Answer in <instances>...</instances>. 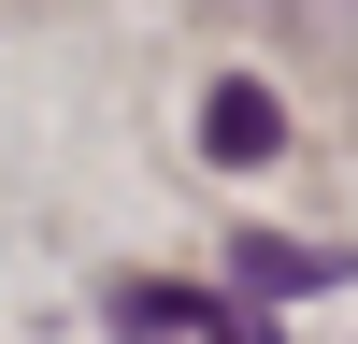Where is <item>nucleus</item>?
<instances>
[{"instance_id":"obj_1","label":"nucleus","mask_w":358,"mask_h":344,"mask_svg":"<svg viewBox=\"0 0 358 344\" xmlns=\"http://www.w3.org/2000/svg\"><path fill=\"white\" fill-rule=\"evenodd\" d=\"M273 143H287V115H273V86H244V72H229L215 101H201V158H215V172H258Z\"/></svg>"},{"instance_id":"obj_2","label":"nucleus","mask_w":358,"mask_h":344,"mask_svg":"<svg viewBox=\"0 0 358 344\" xmlns=\"http://www.w3.org/2000/svg\"><path fill=\"white\" fill-rule=\"evenodd\" d=\"M301 287H344V244H287V229H244V301H301Z\"/></svg>"},{"instance_id":"obj_3","label":"nucleus","mask_w":358,"mask_h":344,"mask_svg":"<svg viewBox=\"0 0 358 344\" xmlns=\"http://www.w3.org/2000/svg\"><path fill=\"white\" fill-rule=\"evenodd\" d=\"M115 330L129 344H187V330H229V315L201 301V287H115Z\"/></svg>"}]
</instances>
